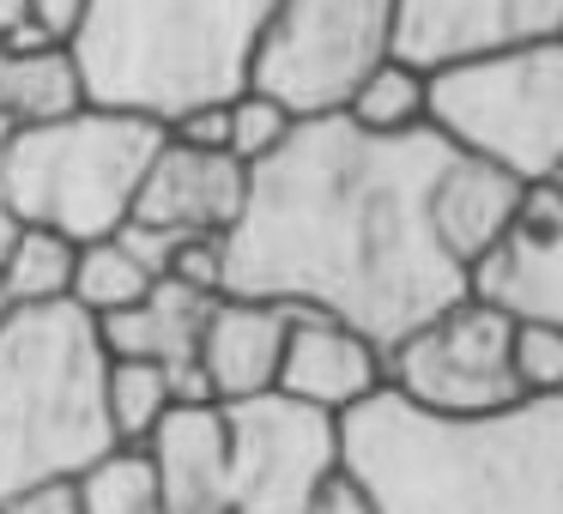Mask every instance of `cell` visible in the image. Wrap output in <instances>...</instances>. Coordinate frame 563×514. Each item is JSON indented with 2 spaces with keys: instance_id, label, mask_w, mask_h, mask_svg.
<instances>
[{
  "instance_id": "obj_27",
  "label": "cell",
  "mask_w": 563,
  "mask_h": 514,
  "mask_svg": "<svg viewBox=\"0 0 563 514\" xmlns=\"http://www.w3.org/2000/svg\"><path fill=\"white\" fill-rule=\"evenodd\" d=\"M164 134L183 139V146H200V152H224L231 139V115H224V98H207V103H188L164 122Z\"/></svg>"
},
{
  "instance_id": "obj_18",
  "label": "cell",
  "mask_w": 563,
  "mask_h": 514,
  "mask_svg": "<svg viewBox=\"0 0 563 514\" xmlns=\"http://www.w3.org/2000/svg\"><path fill=\"white\" fill-rule=\"evenodd\" d=\"M86 74L74 62V43H43V49H0V110L13 127H37L55 115L86 110Z\"/></svg>"
},
{
  "instance_id": "obj_35",
  "label": "cell",
  "mask_w": 563,
  "mask_h": 514,
  "mask_svg": "<svg viewBox=\"0 0 563 514\" xmlns=\"http://www.w3.org/2000/svg\"><path fill=\"white\" fill-rule=\"evenodd\" d=\"M0 321H7V297H0Z\"/></svg>"
},
{
  "instance_id": "obj_32",
  "label": "cell",
  "mask_w": 563,
  "mask_h": 514,
  "mask_svg": "<svg viewBox=\"0 0 563 514\" xmlns=\"http://www.w3.org/2000/svg\"><path fill=\"white\" fill-rule=\"evenodd\" d=\"M13 236H19V212L0 200V260H7V248H13Z\"/></svg>"
},
{
  "instance_id": "obj_13",
  "label": "cell",
  "mask_w": 563,
  "mask_h": 514,
  "mask_svg": "<svg viewBox=\"0 0 563 514\" xmlns=\"http://www.w3.org/2000/svg\"><path fill=\"white\" fill-rule=\"evenodd\" d=\"M382 388H388V357H382L376 339H364L357 327H345V321H333V315L297 309L291 333H285V351H279L273 393L345 417L352 405H364L369 393H382Z\"/></svg>"
},
{
  "instance_id": "obj_1",
  "label": "cell",
  "mask_w": 563,
  "mask_h": 514,
  "mask_svg": "<svg viewBox=\"0 0 563 514\" xmlns=\"http://www.w3.org/2000/svg\"><path fill=\"white\" fill-rule=\"evenodd\" d=\"M442 158L430 127L382 139L345 115L297 122L249 170L243 219L224 231V291L316 309L388 351L466 291V267L430 224Z\"/></svg>"
},
{
  "instance_id": "obj_23",
  "label": "cell",
  "mask_w": 563,
  "mask_h": 514,
  "mask_svg": "<svg viewBox=\"0 0 563 514\" xmlns=\"http://www.w3.org/2000/svg\"><path fill=\"white\" fill-rule=\"evenodd\" d=\"M170 405L176 400L164 364H146V357H110L103 364V412H110L115 442H146Z\"/></svg>"
},
{
  "instance_id": "obj_17",
  "label": "cell",
  "mask_w": 563,
  "mask_h": 514,
  "mask_svg": "<svg viewBox=\"0 0 563 514\" xmlns=\"http://www.w3.org/2000/svg\"><path fill=\"white\" fill-rule=\"evenodd\" d=\"M207 291H188L176 279H158L140 303L115 309L98 321V339L110 357H146V364H195L200 351V327H207Z\"/></svg>"
},
{
  "instance_id": "obj_16",
  "label": "cell",
  "mask_w": 563,
  "mask_h": 514,
  "mask_svg": "<svg viewBox=\"0 0 563 514\" xmlns=\"http://www.w3.org/2000/svg\"><path fill=\"white\" fill-rule=\"evenodd\" d=\"M527 182L485 158H466V152H449L430 182V224H437V243L449 248L461 267H473L503 231H509L515 206H521Z\"/></svg>"
},
{
  "instance_id": "obj_21",
  "label": "cell",
  "mask_w": 563,
  "mask_h": 514,
  "mask_svg": "<svg viewBox=\"0 0 563 514\" xmlns=\"http://www.w3.org/2000/svg\"><path fill=\"white\" fill-rule=\"evenodd\" d=\"M74 236L49 231V224H19L13 248L0 260V297L7 309H37V303H62L74 284Z\"/></svg>"
},
{
  "instance_id": "obj_25",
  "label": "cell",
  "mask_w": 563,
  "mask_h": 514,
  "mask_svg": "<svg viewBox=\"0 0 563 514\" xmlns=\"http://www.w3.org/2000/svg\"><path fill=\"white\" fill-rule=\"evenodd\" d=\"M509 369L521 400H563V327L558 321H515Z\"/></svg>"
},
{
  "instance_id": "obj_7",
  "label": "cell",
  "mask_w": 563,
  "mask_h": 514,
  "mask_svg": "<svg viewBox=\"0 0 563 514\" xmlns=\"http://www.w3.org/2000/svg\"><path fill=\"white\" fill-rule=\"evenodd\" d=\"M394 55V0H273L243 86L279 98L297 122L340 115L357 79Z\"/></svg>"
},
{
  "instance_id": "obj_6",
  "label": "cell",
  "mask_w": 563,
  "mask_h": 514,
  "mask_svg": "<svg viewBox=\"0 0 563 514\" xmlns=\"http://www.w3.org/2000/svg\"><path fill=\"white\" fill-rule=\"evenodd\" d=\"M430 134L521 182H545L563 158V37L437 67Z\"/></svg>"
},
{
  "instance_id": "obj_15",
  "label": "cell",
  "mask_w": 563,
  "mask_h": 514,
  "mask_svg": "<svg viewBox=\"0 0 563 514\" xmlns=\"http://www.w3.org/2000/svg\"><path fill=\"white\" fill-rule=\"evenodd\" d=\"M140 448L158 466V490L170 514H231V436L224 405H170Z\"/></svg>"
},
{
  "instance_id": "obj_12",
  "label": "cell",
  "mask_w": 563,
  "mask_h": 514,
  "mask_svg": "<svg viewBox=\"0 0 563 514\" xmlns=\"http://www.w3.org/2000/svg\"><path fill=\"white\" fill-rule=\"evenodd\" d=\"M243 200L249 164H236L231 152H200L164 134L134 188L128 224H146L158 236H224L243 219Z\"/></svg>"
},
{
  "instance_id": "obj_3",
  "label": "cell",
  "mask_w": 563,
  "mask_h": 514,
  "mask_svg": "<svg viewBox=\"0 0 563 514\" xmlns=\"http://www.w3.org/2000/svg\"><path fill=\"white\" fill-rule=\"evenodd\" d=\"M267 13L273 0H91L74 37L86 98L158 122L231 98Z\"/></svg>"
},
{
  "instance_id": "obj_34",
  "label": "cell",
  "mask_w": 563,
  "mask_h": 514,
  "mask_svg": "<svg viewBox=\"0 0 563 514\" xmlns=\"http://www.w3.org/2000/svg\"><path fill=\"white\" fill-rule=\"evenodd\" d=\"M545 182H551V188H558V194H563V158L551 164V176H545Z\"/></svg>"
},
{
  "instance_id": "obj_22",
  "label": "cell",
  "mask_w": 563,
  "mask_h": 514,
  "mask_svg": "<svg viewBox=\"0 0 563 514\" xmlns=\"http://www.w3.org/2000/svg\"><path fill=\"white\" fill-rule=\"evenodd\" d=\"M74 484H79V514H170L158 490V466L140 442L103 448L86 472H74Z\"/></svg>"
},
{
  "instance_id": "obj_19",
  "label": "cell",
  "mask_w": 563,
  "mask_h": 514,
  "mask_svg": "<svg viewBox=\"0 0 563 514\" xmlns=\"http://www.w3.org/2000/svg\"><path fill=\"white\" fill-rule=\"evenodd\" d=\"M340 115L352 127H364V134H382V139L424 134L430 127V74L400 62V55H388V62H376L357 79V91L345 98Z\"/></svg>"
},
{
  "instance_id": "obj_26",
  "label": "cell",
  "mask_w": 563,
  "mask_h": 514,
  "mask_svg": "<svg viewBox=\"0 0 563 514\" xmlns=\"http://www.w3.org/2000/svg\"><path fill=\"white\" fill-rule=\"evenodd\" d=\"M164 279L188 284V291H207V297H224V236H170Z\"/></svg>"
},
{
  "instance_id": "obj_14",
  "label": "cell",
  "mask_w": 563,
  "mask_h": 514,
  "mask_svg": "<svg viewBox=\"0 0 563 514\" xmlns=\"http://www.w3.org/2000/svg\"><path fill=\"white\" fill-rule=\"evenodd\" d=\"M291 303H267V297H212L207 327H200V376H207L212 400H255V393H273V376H279V351L285 333H291Z\"/></svg>"
},
{
  "instance_id": "obj_29",
  "label": "cell",
  "mask_w": 563,
  "mask_h": 514,
  "mask_svg": "<svg viewBox=\"0 0 563 514\" xmlns=\"http://www.w3.org/2000/svg\"><path fill=\"white\" fill-rule=\"evenodd\" d=\"M303 514H382V509L369 502V490L340 466V472H333L328 484H321L316 496H309V509H303Z\"/></svg>"
},
{
  "instance_id": "obj_5",
  "label": "cell",
  "mask_w": 563,
  "mask_h": 514,
  "mask_svg": "<svg viewBox=\"0 0 563 514\" xmlns=\"http://www.w3.org/2000/svg\"><path fill=\"white\" fill-rule=\"evenodd\" d=\"M158 139V115L110 110V103L13 127V139L0 146V200L19 212V224H49L74 243L110 236L115 224H128Z\"/></svg>"
},
{
  "instance_id": "obj_33",
  "label": "cell",
  "mask_w": 563,
  "mask_h": 514,
  "mask_svg": "<svg viewBox=\"0 0 563 514\" xmlns=\"http://www.w3.org/2000/svg\"><path fill=\"white\" fill-rule=\"evenodd\" d=\"M7 139H13V115L0 110V146H7Z\"/></svg>"
},
{
  "instance_id": "obj_4",
  "label": "cell",
  "mask_w": 563,
  "mask_h": 514,
  "mask_svg": "<svg viewBox=\"0 0 563 514\" xmlns=\"http://www.w3.org/2000/svg\"><path fill=\"white\" fill-rule=\"evenodd\" d=\"M98 321L79 303L7 309L0 321V496L31 478H74L115 448L103 412Z\"/></svg>"
},
{
  "instance_id": "obj_8",
  "label": "cell",
  "mask_w": 563,
  "mask_h": 514,
  "mask_svg": "<svg viewBox=\"0 0 563 514\" xmlns=\"http://www.w3.org/2000/svg\"><path fill=\"white\" fill-rule=\"evenodd\" d=\"M509 327L515 321L503 309L461 291L454 303H442L437 315H424L412 333H400L382 351L388 357V388L406 405L442 417L503 412V405L521 400L509 369Z\"/></svg>"
},
{
  "instance_id": "obj_28",
  "label": "cell",
  "mask_w": 563,
  "mask_h": 514,
  "mask_svg": "<svg viewBox=\"0 0 563 514\" xmlns=\"http://www.w3.org/2000/svg\"><path fill=\"white\" fill-rule=\"evenodd\" d=\"M0 514H79V484L74 478H31L0 496Z\"/></svg>"
},
{
  "instance_id": "obj_2",
  "label": "cell",
  "mask_w": 563,
  "mask_h": 514,
  "mask_svg": "<svg viewBox=\"0 0 563 514\" xmlns=\"http://www.w3.org/2000/svg\"><path fill=\"white\" fill-rule=\"evenodd\" d=\"M340 466L382 514H563V400L442 417L382 388L340 417Z\"/></svg>"
},
{
  "instance_id": "obj_11",
  "label": "cell",
  "mask_w": 563,
  "mask_h": 514,
  "mask_svg": "<svg viewBox=\"0 0 563 514\" xmlns=\"http://www.w3.org/2000/svg\"><path fill=\"white\" fill-rule=\"evenodd\" d=\"M466 291L509 321L563 327V194L551 182H527L509 231L466 267Z\"/></svg>"
},
{
  "instance_id": "obj_31",
  "label": "cell",
  "mask_w": 563,
  "mask_h": 514,
  "mask_svg": "<svg viewBox=\"0 0 563 514\" xmlns=\"http://www.w3.org/2000/svg\"><path fill=\"white\" fill-rule=\"evenodd\" d=\"M19 25H31V0H0V37H13Z\"/></svg>"
},
{
  "instance_id": "obj_24",
  "label": "cell",
  "mask_w": 563,
  "mask_h": 514,
  "mask_svg": "<svg viewBox=\"0 0 563 514\" xmlns=\"http://www.w3.org/2000/svg\"><path fill=\"white\" fill-rule=\"evenodd\" d=\"M224 115H231V139H224V152H231L236 164H249V170L267 164L297 127V115L285 110L279 98H267L261 86H236L231 98H224Z\"/></svg>"
},
{
  "instance_id": "obj_10",
  "label": "cell",
  "mask_w": 563,
  "mask_h": 514,
  "mask_svg": "<svg viewBox=\"0 0 563 514\" xmlns=\"http://www.w3.org/2000/svg\"><path fill=\"white\" fill-rule=\"evenodd\" d=\"M563 37V0H394V55L424 74Z\"/></svg>"
},
{
  "instance_id": "obj_20",
  "label": "cell",
  "mask_w": 563,
  "mask_h": 514,
  "mask_svg": "<svg viewBox=\"0 0 563 514\" xmlns=\"http://www.w3.org/2000/svg\"><path fill=\"white\" fill-rule=\"evenodd\" d=\"M158 284V272L122 243V231L91 236V243L74 248V284H67V303H79L91 321L115 315V309L140 303V297Z\"/></svg>"
},
{
  "instance_id": "obj_9",
  "label": "cell",
  "mask_w": 563,
  "mask_h": 514,
  "mask_svg": "<svg viewBox=\"0 0 563 514\" xmlns=\"http://www.w3.org/2000/svg\"><path fill=\"white\" fill-rule=\"evenodd\" d=\"M231 436V514H303L340 472V417L285 393L224 405Z\"/></svg>"
},
{
  "instance_id": "obj_30",
  "label": "cell",
  "mask_w": 563,
  "mask_h": 514,
  "mask_svg": "<svg viewBox=\"0 0 563 514\" xmlns=\"http://www.w3.org/2000/svg\"><path fill=\"white\" fill-rule=\"evenodd\" d=\"M86 13H91V0H31V19H37V25L49 31V37H62V43H74V37H79Z\"/></svg>"
}]
</instances>
